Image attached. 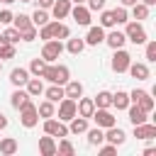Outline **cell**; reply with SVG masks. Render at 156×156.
I'll return each mask as SVG.
<instances>
[{"label":"cell","instance_id":"cell-1","mask_svg":"<svg viewBox=\"0 0 156 156\" xmlns=\"http://www.w3.org/2000/svg\"><path fill=\"white\" fill-rule=\"evenodd\" d=\"M39 78L49 80V83H56V85H63L66 80H71V71H68V66H61V63H46V68Z\"/></svg>","mask_w":156,"mask_h":156},{"label":"cell","instance_id":"cell-2","mask_svg":"<svg viewBox=\"0 0 156 156\" xmlns=\"http://www.w3.org/2000/svg\"><path fill=\"white\" fill-rule=\"evenodd\" d=\"M20 122H22V127H27V129L37 127V122H39V112H37V105H34L32 100H27V102L20 107Z\"/></svg>","mask_w":156,"mask_h":156},{"label":"cell","instance_id":"cell-3","mask_svg":"<svg viewBox=\"0 0 156 156\" xmlns=\"http://www.w3.org/2000/svg\"><path fill=\"white\" fill-rule=\"evenodd\" d=\"M90 119H93L95 127H100V129H107V127L117 124V117L110 112V107H95L93 115H90Z\"/></svg>","mask_w":156,"mask_h":156},{"label":"cell","instance_id":"cell-4","mask_svg":"<svg viewBox=\"0 0 156 156\" xmlns=\"http://www.w3.org/2000/svg\"><path fill=\"white\" fill-rule=\"evenodd\" d=\"M127 29H124V37L127 41L132 44H146V29L141 27V22H124Z\"/></svg>","mask_w":156,"mask_h":156},{"label":"cell","instance_id":"cell-5","mask_svg":"<svg viewBox=\"0 0 156 156\" xmlns=\"http://www.w3.org/2000/svg\"><path fill=\"white\" fill-rule=\"evenodd\" d=\"M61 54H63V44H61V39H49V41H44L41 58H44L46 63H54Z\"/></svg>","mask_w":156,"mask_h":156},{"label":"cell","instance_id":"cell-6","mask_svg":"<svg viewBox=\"0 0 156 156\" xmlns=\"http://www.w3.org/2000/svg\"><path fill=\"white\" fill-rule=\"evenodd\" d=\"M44 134H51V136H58V139H63V136H68V127H66L61 119L46 117V119H44Z\"/></svg>","mask_w":156,"mask_h":156},{"label":"cell","instance_id":"cell-7","mask_svg":"<svg viewBox=\"0 0 156 156\" xmlns=\"http://www.w3.org/2000/svg\"><path fill=\"white\" fill-rule=\"evenodd\" d=\"M132 63V56L124 51V49H115V56H112V71L115 73H124Z\"/></svg>","mask_w":156,"mask_h":156},{"label":"cell","instance_id":"cell-8","mask_svg":"<svg viewBox=\"0 0 156 156\" xmlns=\"http://www.w3.org/2000/svg\"><path fill=\"white\" fill-rule=\"evenodd\" d=\"M68 15L76 20V24L90 27V10H88L85 5H71V12H68Z\"/></svg>","mask_w":156,"mask_h":156},{"label":"cell","instance_id":"cell-9","mask_svg":"<svg viewBox=\"0 0 156 156\" xmlns=\"http://www.w3.org/2000/svg\"><path fill=\"white\" fill-rule=\"evenodd\" d=\"M73 117H76V100L63 98V100L58 102V119H61V122H68V119H73Z\"/></svg>","mask_w":156,"mask_h":156},{"label":"cell","instance_id":"cell-10","mask_svg":"<svg viewBox=\"0 0 156 156\" xmlns=\"http://www.w3.org/2000/svg\"><path fill=\"white\" fill-rule=\"evenodd\" d=\"M127 115H129V122H132V124L149 122V112H146V110H141L136 102H129V107H127Z\"/></svg>","mask_w":156,"mask_h":156},{"label":"cell","instance_id":"cell-11","mask_svg":"<svg viewBox=\"0 0 156 156\" xmlns=\"http://www.w3.org/2000/svg\"><path fill=\"white\" fill-rule=\"evenodd\" d=\"M105 141H110V144H115V146H122V144L127 141V134H124V129H119L117 124H112V127H107V132H105Z\"/></svg>","mask_w":156,"mask_h":156},{"label":"cell","instance_id":"cell-12","mask_svg":"<svg viewBox=\"0 0 156 156\" xmlns=\"http://www.w3.org/2000/svg\"><path fill=\"white\" fill-rule=\"evenodd\" d=\"M93 110H95L93 98H83V95H80V98L76 100V115H80V117H88V119H90Z\"/></svg>","mask_w":156,"mask_h":156},{"label":"cell","instance_id":"cell-13","mask_svg":"<svg viewBox=\"0 0 156 156\" xmlns=\"http://www.w3.org/2000/svg\"><path fill=\"white\" fill-rule=\"evenodd\" d=\"M105 41V29L98 24V27H90L88 34H85V46H98Z\"/></svg>","mask_w":156,"mask_h":156},{"label":"cell","instance_id":"cell-14","mask_svg":"<svg viewBox=\"0 0 156 156\" xmlns=\"http://www.w3.org/2000/svg\"><path fill=\"white\" fill-rule=\"evenodd\" d=\"M134 136L136 139H154L156 136V124H151V122L134 124Z\"/></svg>","mask_w":156,"mask_h":156},{"label":"cell","instance_id":"cell-15","mask_svg":"<svg viewBox=\"0 0 156 156\" xmlns=\"http://www.w3.org/2000/svg\"><path fill=\"white\" fill-rule=\"evenodd\" d=\"M71 0H54V5H51V15H54V20H63V17H68V12H71Z\"/></svg>","mask_w":156,"mask_h":156},{"label":"cell","instance_id":"cell-16","mask_svg":"<svg viewBox=\"0 0 156 156\" xmlns=\"http://www.w3.org/2000/svg\"><path fill=\"white\" fill-rule=\"evenodd\" d=\"M49 29H51V39H68L71 37V29L58 20H54V22L49 20Z\"/></svg>","mask_w":156,"mask_h":156},{"label":"cell","instance_id":"cell-17","mask_svg":"<svg viewBox=\"0 0 156 156\" xmlns=\"http://www.w3.org/2000/svg\"><path fill=\"white\" fill-rule=\"evenodd\" d=\"M63 95L71 98V100H78L83 95V83L80 80H66L63 83Z\"/></svg>","mask_w":156,"mask_h":156},{"label":"cell","instance_id":"cell-18","mask_svg":"<svg viewBox=\"0 0 156 156\" xmlns=\"http://www.w3.org/2000/svg\"><path fill=\"white\" fill-rule=\"evenodd\" d=\"M124 41H127V37H124V32H110V34H105V44L110 46V49H122L124 46Z\"/></svg>","mask_w":156,"mask_h":156},{"label":"cell","instance_id":"cell-19","mask_svg":"<svg viewBox=\"0 0 156 156\" xmlns=\"http://www.w3.org/2000/svg\"><path fill=\"white\" fill-rule=\"evenodd\" d=\"M27 80H29V71H27V68H12V71H10V83H12L15 88H22Z\"/></svg>","mask_w":156,"mask_h":156},{"label":"cell","instance_id":"cell-20","mask_svg":"<svg viewBox=\"0 0 156 156\" xmlns=\"http://www.w3.org/2000/svg\"><path fill=\"white\" fill-rule=\"evenodd\" d=\"M24 90L29 93V98H39V95L44 93V83H41V78H39V76L29 78V80L24 83Z\"/></svg>","mask_w":156,"mask_h":156},{"label":"cell","instance_id":"cell-21","mask_svg":"<svg viewBox=\"0 0 156 156\" xmlns=\"http://www.w3.org/2000/svg\"><path fill=\"white\" fill-rule=\"evenodd\" d=\"M88 129V117L76 115L73 119H68V134H83Z\"/></svg>","mask_w":156,"mask_h":156},{"label":"cell","instance_id":"cell-22","mask_svg":"<svg viewBox=\"0 0 156 156\" xmlns=\"http://www.w3.org/2000/svg\"><path fill=\"white\" fill-rule=\"evenodd\" d=\"M39 154L41 156H54L56 154V141H54L51 134H46V136L39 139Z\"/></svg>","mask_w":156,"mask_h":156},{"label":"cell","instance_id":"cell-23","mask_svg":"<svg viewBox=\"0 0 156 156\" xmlns=\"http://www.w3.org/2000/svg\"><path fill=\"white\" fill-rule=\"evenodd\" d=\"M129 76L132 78H136V80H146L149 78V66L146 63H129Z\"/></svg>","mask_w":156,"mask_h":156},{"label":"cell","instance_id":"cell-24","mask_svg":"<svg viewBox=\"0 0 156 156\" xmlns=\"http://www.w3.org/2000/svg\"><path fill=\"white\" fill-rule=\"evenodd\" d=\"M44 95H46V100H51L54 105L61 102V100L66 98V95H63V85H56V83H51V85L44 90Z\"/></svg>","mask_w":156,"mask_h":156},{"label":"cell","instance_id":"cell-25","mask_svg":"<svg viewBox=\"0 0 156 156\" xmlns=\"http://www.w3.org/2000/svg\"><path fill=\"white\" fill-rule=\"evenodd\" d=\"M27 100H32V98H29V93H27V90H22V88H17V90L10 95V105H12L15 110H20Z\"/></svg>","mask_w":156,"mask_h":156},{"label":"cell","instance_id":"cell-26","mask_svg":"<svg viewBox=\"0 0 156 156\" xmlns=\"http://www.w3.org/2000/svg\"><path fill=\"white\" fill-rule=\"evenodd\" d=\"M112 107L115 110H127L129 107V93H124V90L112 93Z\"/></svg>","mask_w":156,"mask_h":156},{"label":"cell","instance_id":"cell-27","mask_svg":"<svg viewBox=\"0 0 156 156\" xmlns=\"http://www.w3.org/2000/svg\"><path fill=\"white\" fill-rule=\"evenodd\" d=\"M17 149H20V146H17V139H12V136L0 139V154H2V156H12Z\"/></svg>","mask_w":156,"mask_h":156},{"label":"cell","instance_id":"cell-28","mask_svg":"<svg viewBox=\"0 0 156 156\" xmlns=\"http://www.w3.org/2000/svg\"><path fill=\"white\" fill-rule=\"evenodd\" d=\"M85 134H88V144H90V146H100V144L105 141V132H102L100 127H95V129H85Z\"/></svg>","mask_w":156,"mask_h":156},{"label":"cell","instance_id":"cell-29","mask_svg":"<svg viewBox=\"0 0 156 156\" xmlns=\"http://www.w3.org/2000/svg\"><path fill=\"white\" fill-rule=\"evenodd\" d=\"M68 54H73V56H78L83 49H85V39H80V37H76V39H68V44L63 46Z\"/></svg>","mask_w":156,"mask_h":156},{"label":"cell","instance_id":"cell-30","mask_svg":"<svg viewBox=\"0 0 156 156\" xmlns=\"http://www.w3.org/2000/svg\"><path fill=\"white\" fill-rule=\"evenodd\" d=\"M95 107H112V93L110 90H100L95 98H93Z\"/></svg>","mask_w":156,"mask_h":156},{"label":"cell","instance_id":"cell-31","mask_svg":"<svg viewBox=\"0 0 156 156\" xmlns=\"http://www.w3.org/2000/svg\"><path fill=\"white\" fill-rule=\"evenodd\" d=\"M132 17H134L136 22L146 20V17H149V7H146L144 2H134V5H132Z\"/></svg>","mask_w":156,"mask_h":156},{"label":"cell","instance_id":"cell-32","mask_svg":"<svg viewBox=\"0 0 156 156\" xmlns=\"http://www.w3.org/2000/svg\"><path fill=\"white\" fill-rule=\"evenodd\" d=\"M12 24H15V29H20V32H24V29L34 27V24H32V20H29V15H15V17H12Z\"/></svg>","mask_w":156,"mask_h":156},{"label":"cell","instance_id":"cell-33","mask_svg":"<svg viewBox=\"0 0 156 156\" xmlns=\"http://www.w3.org/2000/svg\"><path fill=\"white\" fill-rule=\"evenodd\" d=\"M37 112H39V117H54L56 115V107H54V102L51 100H44V102H39V107H37Z\"/></svg>","mask_w":156,"mask_h":156},{"label":"cell","instance_id":"cell-34","mask_svg":"<svg viewBox=\"0 0 156 156\" xmlns=\"http://www.w3.org/2000/svg\"><path fill=\"white\" fill-rule=\"evenodd\" d=\"M29 20H32V24H34V27H41V24H46V22H49V12H46V10H41V7H37V10H34V15H32Z\"/></svg>","mask_w":156,"mask_h":156},{"label":"cell","instance_id":"cell-35","mask_svg":"<svg viewBox=\"0 0 156 156\" xmlns=\"http://www.w3.org/2000/svg\"><path fill=\"white\" fill-rule=\"evenodd\" d=\"M44 68H46V61H44L41 56H37V58H32V63H29V68H27V71H29L32 76H41V73H44Z\"/></svg>","mask_w":156,"mask_h":156},{"label":"cell","instance_id":"cell-36","mask_svg":"<svg viewBox=\"0 0 156 156\" xmlns=\"http://www.w3.org/2000/svg\"><path fill=\"white\" fill-rule=\"evenodd\" d=\"M112 20H115V24H124V22H129V12H127V7H115L112 10Z\"/></svg>","mask_w":156,"mask_h":156},{"label":"cell","instance_id":"cell-37","mask_svg":"<svg viewBox=\"0 0 156 156\" xmlns=\"http://www.w3.org/2000/svg\"><path fill=\"white\" fill-rule=\"evenodd\" d=\"M100 27H102V29H110V27H115L112 10H100Z\"/></svg>","mask_w":156,"mask_h":156},{"label":"cell","instance_id":"cell-38","mask_svg":"<svg viewBox=\"0 0 156 156\" xmlns=\"http://www.w3.org/2000/svg\"><path fill=\"white\" fill-rule=\"evenodd\" d=\"M56 154H63V156H71V154H76V149H73V144L63 136L61 141H58V146H56Z\"/></svg>","mask_w":156,"mask_h":156},{"label":"cell","instance_id":"cell-39","mask_svg":"<svg viewBox=\"0 0 156 156\" xmlns=\"http://www.w3.org/2000/svg\"><path fill=\"white\" fill-rule=\"evenodd\" d=\"M136 105H139L141 110H146V112H151V110H154V98H151L149 93H144V95L139 98V102H136Z\"/></svg>","mask_w":156,"mask_h":156},{"label":"cell","instance_id":"cell-40","mask_svg":"<svg viewBox=\"0 0 156 156\" xmlns=\"http://www.w3.org/2000/svg\"><path fill=\"white\" fill-rule=\"evenodd\" d=\"M2 37H5L10 44H17V41H20V29H15V27H7V29L2 32Z\"/></svg>","mask_w":156,"mask_h":156},{"label":"cell","instance_id":"cell-41","mask_svg":"<svg viewBox=\"0 0 156 156\" xmlns=\"http://www.w3.org/2000/svg\"><path fill=\"white\" fill-rule=\"evenodd\" d=\"M85 2H88L85 7H88L90 12H100V10H105V2H107V0H85Z\"/></svg>","mask_w":156,"mask_h":156},{"label":"cell","instance_id":"cell-42","mask_svg":"<svg viewBox=\"0 0 156 156\" xmlns=\"http://www.w3.org/2000/svg\"><path fill=\"white\" fill-rule=\"evenodd\" d=\"M20 39H22V41H34V39H37V27H29V29L20 32Z\"/></svg>","mask_w":156,"mask_h":156},{"label":"cell","instance_id":"cell-43","mask_svg":"<svg viewBox=\"0 0 156 156\" xmlns=\"http://www.w3.org/2000/svg\"><path fill=\"white\" fill-rule=\"evenodd\" d=\"M146 61L149 63L156 61V41H146Z\"/></svg>","mask_w":156,"mask_h":156},{"label":"cell","instance_id":"cell-44","mask_svg":"<svg viewBox=\"0 0 156 156\" xmlns=\"http://www.w3.org/2000/svg\"><path fill=\"white\" fill-rule=\"evenodd\" d=\"M15 54H17V51H15V44H7V46L0 51V58H2V61H5V58H15Z\"/></svg>","mask_w":156,"mask_h":156},{"label":"cell","instance_id":"cell-45","mask_svg":"<svg viewBox=\"0 0 156 156\" xmlns=\"http://www.w3.org/2000/svg\"><path fill=\"white\" fill-rule=\"evenodd\" d=\"M12 12L10 10H0V24H12Z\"/></svg>","mask_w":156,"mask_h":156},{"label":"cell","instance_id":"cell-46","mask_svg":"<svg viewBox=\"0 0 156 156\" xmlns=\"http://www.w3.org/2000/svg\"><path fill=\"white\" fill-rule=\"evenodd\" d=\"M100 154H102V156H112V154H117V146H115V144H107V146H100Z\"/></svg>","mask_w":156,"mask_h":156},{"label":"cell","instance_id":"cell-47","mask_svg":"<svg viewBox=\"0 0 156 156\" xmlns=\"http://www.w3.org/2000/svg\"><path fill=\"white\" fill-rule=\"evenodd\" d=\"M51 5H54V0H37V7H41V10H51Z\"/></svg>","mask_w":156,"mask_h":156},{"label":"cell","instance_id":"cell-48","mask_svg":"<svg viewBox=\"0 0 156 156\" xmlns=\"http://www.w3.org/2000/svg\"><path fill=\"white\" fill-rule=\"evenodd\" d=\"M5 127H7V117L0 112V129H5Z\"/></svg>","mask_w":156,"mask_h":156},{"label":"cell","instance_id":"cell-49","mask_svg":"<svg viewBox=\"0 0 156 156\" xmlns=\"http://www.w3.org/2000/svg\"><path fill=\"white\" fill-rule=\"evenodd\" d=\"M119 2H122V7H132V5L139 2V0H119Z\"/></svg>","mask_w":156,"mask_h":156},{"label":"cell","instance_id":"cell-50","mask_svg":"<svg viewBox=\"0 0 156 156\" xmlns=\"http://www.w3.org/2000/svg\"><path fill=\"white\" fill-rule=\"evenodd\" d=\"M7 44H10V41H7V39H5V37H2V34H0V51H2V49H5V46H7Z\"/></svg>","mask_w":156,"mask_h":156},{"label":"cell","instance_id":"cell-51","mask_svg":"<svg viewBox=\"0 0 156 156\" xmlns=\"http://www.w3.org/2000/svg\"><path fill=\"white\" fill-rule=\"evenodd\" d=\"M154 154H156V149H151V146H149V149H144V156H154Z\"/></svg>","mask_w":156,"mask_h":156},{"label":"cell","instance_id":"cell-52","mask_svg":"<svg viewBox=\"0 0 156 156\" xmlns=\"http://www.w3.org/2000/svg\"><path fill=\"white\" fill-rule=\"evenodd\" d=\"M141 2H144L146 7H154V5H156V0H141Z\"/></svg>","mask_w":156,"mask_h":156},{"label":"cell","instance_id":"cell-53","mask_svg":"<svg viewBox=\"0 0 156 156\" xmlns=\"http://www.w3.org/2000/svg\"><path fill=\"white\" fill-rule=\"evenodd\" d=\"M2 5H12V2H17V0H0Z\"/></svg>","mask_w":156,"mask_h":156},{"label":"cell","instance_id":"cell-54","mask_svg":"<svg viewBox=\"0 0 156 156\" xmlns=\"http://www.w3.org/2000/svg\"><path fill=\"white\" fill-rule=\"evenodd\" d=\"M71 2H76V5H85V0H71Z\"/></svg>","mask_w":156,"mask_h":156},{"label":"cell","instance_id":"cell-55","mask_svg":"<svg viewBox=\"0 0 156 156\" xmlns=\"http://www.w3.org/2000/svg\"><path fill=\"white\" fill-rule=\"evenodd\" d=\"M20 2H32V0H20Z\"/></svg>","mask_w":156,"mask_h":156},{"label":"cell","instance_id":"cell-56","mask_svg":"<svg viewBox=\"0 0 156 156\" xmlns=\"http://www.w3.org/2000/svg\"><path fill=\"white\" fill-rule=\"evenodd\" d=\"M0 71H2V58H0Z\"/></svg>","mask_w":156,"mask_h":156}]
</instances>
